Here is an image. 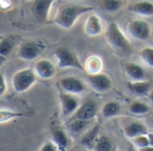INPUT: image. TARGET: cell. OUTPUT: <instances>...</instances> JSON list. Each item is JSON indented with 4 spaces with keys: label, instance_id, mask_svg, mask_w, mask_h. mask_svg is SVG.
Returning <instances> with one entry per match:
<instances>
[{
    "label": "cell",
    "instance_id": "obj_1",
    "mask_svg": "<svg viewBox=\"0 0 153 151\" xmlns=\"http://www.w3.org/2000/svg\"><path fill=\"white\" fill-rule=\"evenodd\" d=\"M93 6L91 5H73L63 6L57 13L55 18V23L64 28L70 29L76 23L78 18L91 11H93Z\"/></svg>",
    "mask_w": 153,
    "mask_h": 151
},
{
    "label": "cell",
    "instance_id": "obj_2",
    "mask_svg": "<svg viewBox=\"0 0 153 151\" xmlns=\"http://www.w3.org/2000/svg\"><path fill=\"white\" fill-rule=\"evenodd\" d=\"M106 41L109 47L121 54H129L133 49L128 39L116 23H111L105 33Z\"/></svg>",
    "mask_w": 153,
    "mask_h": 151
},
{
    "label": "cell",
    "instance_id": "obj_3",
    "mask_svg": "<svg viewBox=\"0 0 153 151\" xmlns=\"http://www.w3.org/2000/svg\"><path fill=\"white\" fill-rule=\"evenodd\" d=\"M57 66L59 68H76L84 71L83 65L80 61L78 56L67 48L61 47L55 50Z\"/></svg>",
    "mask_w": 153,
    "mask_h": 151
},
{
    "label": "cell",
    "instance_id": "obj_4",
    "mask_svg": "<svg viewBox=\"0 0 153 151\" xmlns=\"http://www.w3.org/2000/svg\"><path fill=\"white\" fill-rule=\"evenodd\" d=\"M37 76L33 69L23 68L17 71L12 79L13 87L15 92L22 93L30 88L36 82Z\"/></svg>",
    "mask_w": 153,
    "mask_h": 151
},
{
    "label": "cell",
    "instance_id": "obj_5",
    "mask_svg": "<svg viewBox=\"0 0 153 151\" xmlns=\"http://www.w3.org/2000/svg\"><path fill=\"white\" fill-rule=\"evenodd\" d=\"M130 35L139 41H147L151 37V25L143 20H133L127 26Z\"/></svg>",
    "mask_w": 153,
    "mask_h": 151
},
{
    "label": "cell",
    "instance_id": "obj_6",
    "mask_svg": "<svg viewBox=\"0 0 153 151\" xmlns=\"http://www.w3.org/2000/svg\"><path fill=\"white\" fill-rule=\"evenodd\" d=\"M88 82L91 88L97 93H106L112 88V80L105 73H97L88 75Z\"/></svg>",
    "mask_w": 153,
    "mask_h": 151
},
{
    "label": "cell",
    "instance_id": "obj_7",
    "mask_svg": "<svg viewBox=\"0 0 153 151\" xmlns=\"http://www.w3.org/2000/svg\"><path fill=\"white\" fill-rule=\"evenodd\" d=\"M98 112V104L93 99H88L82 104H80L79 108L76 112L72 115V119H78L82 121H89L91 122L97 114Z\"/></svg>",
    "mask_w": 153,
    "mask_h": 151
},
{
    "label": "cell",
    "instance_id": "obj_8",
    "mask_svg": "<svg viewBox=\"0 0 153 151\" xmlns=\"http://www.w3.org/2000/svg\"><path fill=\"white\" fill-rule=\"evenodd\" d=\"M59 85L62 87V89L65 91V93L73 95L82 94L86 89L84 83L81 79L72 76L62 77L59 80Z\"/></svg>",
    "mask_w": 153,
    "mask_h": 151
},
{
    "label": "cell",
    "instance_id": "obj_9",
    "mask_svg": "<svg viewBox=\"0 0 153 151\" xmlns=\"http://www.w3.org/2000/svg\"><path fill=\"white\" fill-rule=\"evenodd\" d=\"M44 50V46L36 41H27L21 45L18 50L19 58L24 60L35 59Z\"/></svg>",
    "mask_w": 153,
    "mask_h": 151
},
{
    "label": "cell",
    "instance_id": "obj_10",
    "mask_svg": "<svg viewBox=\"0 0 153 151\" xmlns=\"http://www.w3.org/2000/svg\"><path fill=\"white\" fill-rule=\"evenodd\" d=\"M59 101L62 115L65 118L72 116L80 106L79 100L75 95L67 93H61L59 95Z\"/></svg>",
    "mask_w": 153,
    "mask_h": 151
},
{
    "label": "cell",
    "instance_id": "obj_11",
    "mask_svg": "<svg viewBox=\"0 0 153 151\" xmlns=\"http://www.w3.org/2000/svg\"><path fill=\"white\" fill-rule=\"evenodd\" d=\"M56 0H32L31 12L36 20L39 23L48 21L50 7Z\"/></svg>",
    "mask_w": 153,
    "mask_h": 151
},
{
    "label": "cell",
    "instance_id": "obj_12",
    "mask_svg": "<svg viewBox=\"0 0 153 151\" xmlns=\"http://www.w3.org/2000/svg\"><path fill=\"white\" fill-rule=\"evenodd\" d=\"M33 71L42 79H50L56 75V67L49 59H40L35 63Z\"/></svg>",
    "mask_w": 153,
    "mask_h": 151
},
{
    "label": "cell",
    "instance_id": "obj_13",
    "mask_svg": "<svg viewBox=\"0 0 153 151\" xmlns=\"http://www.w3.org/2000/svg\"><path fill=\"white\" fill-rule=\"evenodd\" d=\"M84 31L85 33L91 37L100 35L102 32V23L100 18L97 14H91L85 22Z\"/></svg>",
    "mask_w": 153,
    "mask_h": 151
},
{
    "label": "cell",
    "instance_id": "obj_14",
    "mask_svg": "<svg viewBox=\"0 0 153 151\" xmlns=\"http://www.w3.org/2000/svg\"><path fill=\"white\" fill-rule=\"evenodd\" d=\"M125 135L129 139H134L137 136L149 134L148 127L141 122H132L128 123L124 129Z\"/></svg>",
    "mask_w": 153,
    "mask_h": 151
},
{
    "label": "cell",
    "instance_id": "obj_15",
    "mask_svg": "<svg viewBox=\"0 0 153 151\" xmlns=\"http://www.w3.org/2000/svg\"><path fill=\"white\" fill-rule=\"evenodd\" d=\"M52 142L56 147L57 151H66L69 147V139L65 131L61 128H54L51 131Z\"/></svg>",
    "mask_w": 153,
    "mask_h": 151
},
{
    "label": "cell",
    "instance_id": "obj_16",
    "mask_svg": "<svg viewBox=\"0 0 153 151\" xmlns=\"http://www.w3.org/2000/svg\"><path fill=\"white\" fill-rule=\"evenodd\" d=\"M128 89L134 95L144 96L147 95L152 87V83L149 80H141V81H129L127 82Z\"/></svg>",
    "mask_w": 153,
    "mask_h": 151
},
{
    "label": "cell",
    "instance_id": "obj_17",
    "mask_svg": "<svg viewBox=\"0 0 153 151\" xmlns=\"http://www.w3.org/2000/svg\"><path fill=\"white\" fill-rule=\"evenodd\" d=\"M124 69L131 81L145 80V71L143 68L134 62H127L124 65Z\"/></svg>",
    "mask_w": 153,
    "mask_h": 151
},
{
    "label": "cell",
    "instance_id": "obj_18",
    "mask_svg": "<svg viewBox=\"0 0 153 151\" xmlns=\"http://www.w3.org/2000/svg\"><path fill=\"white\" fill-rule=\"evenodd\" d=\"M100 126L99 124L94 125L84 133V135L81 139V144L87 149H93L95 142L100 136Z\"/></svg>",
    "mask_w": 153,
    "mask_h": 151
},
{
    "label": "cell",
    "instance_id": "obj_19",
    "mask_svg": "<svg viewBox=\"0 0 153 151\" xmlns=\"http://www.w3.org/2000/svg\"><path fill=\"white\" fill-rule=\"evenodd\" d=\"M102 68H103V61L100 59V57L96 55L88 57L85 61V64L83 65L84 72H87L88 75L100 73L101 72Z\"/></svg>",
    "mask_w": 153,
    "mask_h": 151
},
{
    "label": "cell",
    "instance_id": "obj_20",
    "mask_svg": "<svg viewBox=\"0 0 153 151\" xmlns=\"http://www.w3.org/2000/svg\"><path fill=\"white\" fill-rule=\"evenodd\" d=\"M131 12L143 15L152 16L153 14V4L151 1H140L132 4L128 8Z\"/></svg>",
    "mask_w": 153,
    "mask_h": 151
},
{
    "label": "cell",
    "instance_id": "obj_21",
    "mask_svg": "<svg viewBox=\"0 0 153 151\" xmlns=\"http://www.w3.org/2000/svg\"><path fill=\"white\" fill-rule=\"evenodd\" d=\"M120 113H121V105L119 103L116 101H109L106 103L101 109V114L106 119L116 117L119 115Z\"/></svg>",
    "mask_w": 153,
    "mask_h": 151
},
{
    "label": "cell",
    "instance_id": "obj_22",
    "mask_svg": "<svg viewBox=\"0 0 153 151\" xmlns=\"http://www.w3.org/2000/svg\"><path fill=\"white\" fill-rule=\"evenodd\" d=\"M90 122L89 121H82L78 119L70 120L67 123V128L69 131L74 134H80L82 131H84L87 127L89 126Z\"/></svg>",
    "mask_w": 153,
    "mask_h": 151
},
{
    "label": "cell",
    "instance_id": "obj_23",
    "mask_svg": "<svg viewBox=\"0 0 153 151\" xmlns=\"http://www.w3.org/2000/svg\"><path fill=\"white\" fill-rule=\"evenodd\" d=\"M94 151H113L112 140L107 135H100L93 147Z\"/></svg>",
    "mask_w": 153,
    "mask_h": 151
},
{
    "label": "cell",
    "instance_id": "obj_24",
    "mask_svg": "<svg viewBox=\"0 0 153 151\" xmlns=\"http://www.w3.org/2000/svg\"><path fill=\"white\" fill-rule=\"evenodd\" d=\"M25 116H27V114L24 113H22V112L2 109V110H0V123L7 122L9 121L18 119V118H22V117H25Z\"/></svg>",
    "mask_w": 153,
    "mask_h": 151
},
{
    "label": "cell",
    "instance_id": "obj_25",
    "mask_svg": "<svg viewBox=\"0 0 153 151\" xmlns=\"http://www.w3.org/2000/svg\"><path fill=\"white\" fill-rule=\"evenodd\" d=\"M129 111L131 113L135 115H143L151 111V107L145 103L135 101L132 103L131 105L129 106Z\"/></svg>",
    "mask_w": 153,
    "mask_h": 151
},
{
    "label": "cell",
    "instance_id": "obj_26",
    "mask_svg": "<svg viewBox=\"0 0 153 151\" xmlns=\"http://www.w3.org/2000/svg\"><path fill=\"white\" fill-rule=\"evenodd\" d=\"M100 5L105 11L114 13L121 9L123 5V1L122 0H100Z\"/></svg>",
    "mask_w": 153,
    "mask_h": 151
},
{
    "label": "cell",
    "instance_id": "obj_27",
    "mask_svg": "<svg viewBox=\"0 0 153 151\" xmlns=\"http://www.w3.org/2000/svg\"><path fill=\"white\" fill-rule=\"evenodd\" d=\"M14 42L11 38H2L0 40V55L3 57H7L13 50Z\"/></svg>",
    "mask_w": 153,
    "mask_h": 151
},
{
    "label": "cell",
    "instance_id": "obj_28",
    "mask_svg": "<svg viewBox=\"0 0 153 151\" xmlns=\"http://www.w3.org/2000/svg\"><path fill=\"white\" fill-rule=\"evenodd\" d=\"M133 143L139 149L152 146V134H146V135H141L137 136L134 139H132Z\"/></svg>",
    "mask_w": 153,
    "mask_h": 151
},
{
    "label": "cell",
    "instance_id": "obj_29",
    "mask_svg": "<svg viewBox=\"0 0 153 151\" xmlns=\"http://www.w3.org/2000/svg\"><path fill=\"white\" fill-rule=\"evenodd\" d=\"M140 57L143 61L149 67H153V49L152 47L143 48L140 51Z\"/></svg>",
    "mask_w": 153,
    "mask_h": 151
},
{
    "label": "cell",
    "instance_id": "obj_30",
    "mask_svg": "<svg viewBox=\"0 0 153 151\" xmlns=\"http://www.w3.org/2000/svg\"><path fill=\"white\" fill-rule=\"evenodd\" d=\"M6 81H5V77L4 75L0 73V97L3 96L5 94L6 91Z\"/></svg>",
    "mask_w": 153,
    "mask_h": 151
},
{
    "label": "cell",
    "instance_id": "obj_31",
    "mask_svg": "<svg viewBox=\"0 0 153 151\" xmlns=\"http://www.w3.org/2000/svg\"><path fill=\"white\" fill-rule=\"evenodd\" d=\"M39 151H57V149L52 141H48L42 145Z\"/></svg>",
    "mask_w": 153,
    "mask_h": 151
},
{
    "label": "cell",
    "instance_id": "obj_32",
    "mask_svg": "<svg viewBox=\"0 0 153 151\" xmlns=\"http://www.w3.org/2000/svg\"><path fill=\"white\" fill-rule=\"evenodd\" d=\"M139 151H153V147L152 146H149V147L142 148V149H139Z\"/></svg>",
    "mask_w": 153,
    "mask_h": 151
},
{
    "label": "cell",
    "instance_id": "obj_33",
    "mask_svg": "<svg viewBox=\"0 0 153 151\" xmlns=\"http://www.w3.org/2000/svg\"><path fill=\"white\" fill-rule=\"evenodd\" d=\"M5 61H6V58H5V57H3V56H1V55H0V67H1L2 65H4Z\"/></svg>",
    "mask_w": 153,
    "mask_h": 151
},
{
    "label": "cell",
    "instance_id": "obj_34",
    "mask_svg": "<svg viewBox=\"0 0 153 151\" xmlns=\"http://www.w3.org/2000/svg\"><path fill=\"white\" fill-rule=\"evenodd\" d=\"M126 151H135V149H134V148L133 145H130V146L128 147V149H127V150Z\"/></svg>",
    "mask_w": 153,
    "mask_h": 151
},
{
    "label": "cell",
    "instance_id": "obj_35",
    "mask_svg": "<svg viewBox=\"0 0 153 151\" xmlns=\"http://www.w3.org/2000/svg\"><path fill=\"white\" fill-rule=\"evenodd\" d=\"M2 38H3V36H0V40H1Z\"/></svg>",
    "mask_w": 153,
    "mask_h": 151
},
{
    "label": "cell",
    "instance_id": "obj_36",
    "mask_svg": "<svg viewBox=\"0 0 153 151\" xmlns=\"http://www.w3.org/2000/svg\"><path fill=\"white\" fill-rule=\"evenodd\" d=\"M75 151H85V150H75Z\"/></svg>",
    "mask_w": 153,
    "mask_h": 151
}]
</instances>
